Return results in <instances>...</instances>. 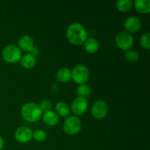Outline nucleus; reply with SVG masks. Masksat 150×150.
I'll return each mask as SVG.
<instances>
[{
  "label": "nucleus",
  "mask_w": 150,
  "mask_h": 150,
  "mask_svg": "<svg viewBox=\"0 0 150 150\" xmlns=\"http://www.w3.org/2000/svg\"><path fill=\"white\" fill-rule=\"evenodd\" d=\"M125 57L130 62L135 63L139 60V54L137 51L134 50H128L125 54Z\"/></svg>",
  "instance_id": "nucleus-20"
},
{
  "label": "nucleus",
  "mask_w": 150,
  "mask_h": 150,
  "mask_svg": "<svg viewBox=\"0 0 150 150\" xmlns=\"http://www.w3.org/2000/svg\"><path fill=\"white\" fill-rule=\"evenodd\" d=\"M32 138L38 142H43L47 139V133L42 130H37L33 132Z\"/></svg>",
  "instance_id": "nucleus-21"
},
{
  "label": "nucleus",
  "mask_w": 150,
  "mask_h": 150,
  "mask_svg": "<svg viewBox=\"0 0 150 150\" xmlns=\"http://www.w3.org/2000/svg\"><path fill=\"white\" fill-rule=\"evenodd\" d=\"M40 108L42 110V112H45V111H49L51 110V108H52V103L49 100H42L40 102L39 105Z\"/></svg>",
  "instance_id": "nucleus-23"
},
{
  "label": "nucleus",
  "mask_w": 150,
  "mask_h": 150,
  "mask_svg": "<svg viewBox=\"0 0 150 150\" xmlns=\"http://www.w3.org/2000/svg\"><path fill=\"white\" fill-rule=\"evenodd\" d=\"M115 43L120 49L127 51L133 47L134 44V38L131 34L127 33L125 31L120 32L116 35Z\"/></svg>",
  "instance_id": "nucleus-6"
},
{
  "label": "nucleus",
  "mask_w": 150,
  "mask_h": 150,
  "mask_svg": "<svg viewBox=\"0 0 150 150\" xmlns=\"http://www.w3.org/2000/svg\"><path fill=\"white\" fill-rule=\"evenodd\" d=\"M55 112L59 117H67L70 113V107L66 103L58 102L55 105Z\"/></svg>",
  "instance_id": "nucleus-17"
},
{
  "label": "nucleus",
  "mask_w": 150,
  "mask_h": 150,
  "mask_svg": "<svg viewBox=\"0 0 150 150\" xmlns=\"http://www.w3.org/2000/svg\"><path fill=\"white\" fill-rule=\"evenodd\" d=\"M150 34L149 32L142 35L140 38V44L144 49L149 50L150 48Z\"/></svg>",
  "instance_id": "nucleus-22"
},
{
  "label": "nucleus",
  "mask_w": 150,
  "mask_h": 150,
  "mask_svg": "<svg viewBox=\"0 0 150 150\" xmlns=\"http://www.w3.org/2000/svg\"><path fill=\"white\" fill-rule=\"evenodd\" d=\"M133 4L138 13L141 14H149L150 13V1L149 0H135Z\"/></svg>",
  "instance_id": "nucleus-14"
},
{
  "label": "nucleus",
  "mask_w": 150,
  "mask_h": 150,
  "mask_svg": "<svg viewBox=\"0 0 150 150\" xmlns=\"http://www.w3.org/2000/svg\"><path fill=\"white\" fill-rule=\"evenodd\" d=\"M81 121L76 116H70L66 117L63 125V130L66 134L74 136L79 133L81 130Z\"/></svg>",
  "instance_id": "nucleus-4"
},
{
  "label": "nucleus",
  "mask_w": 150,
  "mask_h": 150,
  "mask_svg": "<svg viewBox=\"0 0 150 150\" xmlns=\"http://www.w3.org/2000/svg\"><path fill=\"white\" fill-rule=\"evenodd\" d=\"M18 47L21 51L30 53L35 47L33 38L29 35H23L18 41Z\"/></svg>",
  "instance_id": "nucleus-11"
},
{
  "label": "nucleus",
  "mask_w": 150,
  "mask_h": 150,
  "mask_svg": "<svg viewBox=\"0 0 150 150\" xmlns=\"http://www.w3.org/2000/svg\"><path fill=\"white\" fill-rule=\"evenodd\" d=\"M33 132L29 127L23 126L20 127L15 132V139L18 142L26 144L30 142L32 139Z\"/></svg>",
  "instance_id": "nucleus-9"
},
{
  "label": "nucleus",
  "mask_w": 150,
  "mask_h": 150,
  "mask_svg": "<svg viewBox=\"0 0 150 150\" xmlns=\"http://www.w3.org/2000/svg\"><path fill=\"white\" fill-rule=\"evenodd\" d=\"M88 101L87 100L83 98H79L77 97L75 100H73L72 102L70 108L73 114L76 117L77 116H81L84 114L88 108Z\"/></svg>",
  "instance_id": "nucleus-8"
},
{
  "label": "nucleus",
  "mask_w": 150,
  "mask_h": 150,
  "mask_svg": "<svg viewBox=\"0 0 150 150\" xmlns=\"http://www.w3.org/2000/svg\"><path fill=\"white\" fill-rule=\"evenodd\" d=\"M21 64L25 69H32L36 65L37 58L30 53H27L21 58Z\"/></svg>",
  "instance_id": "nucleus-13"
},
{
  "label": "nucleus",
  "mask_w": 150,
  "mask_h": 150,
  "mask_svg": "<svg viewBox=\"0 0 150 150\" xmlns=\"http://www.w3.org/2000/svg\"><path fill=\"white\" fill-rule=\"evenodd\" d=\"M42 119L45 125L51 127L57 125L59 122V117L57 115L55 111L52 110H49L42 113Z\"/></svg>",
  "instance_id": "nucleus-12"
},
{
  "label": "nucleus",
  "mask_w": 150,
  "mask_h": 150,
  "mask_svg": "<svg viewBox=\"0 0 150 150\" xmlns=\"http://www.w3.org/2000/svg\"><path fill=\"white\" fill-rule=\"evenodd\" d=\"M124 28L127 33H136L142 28V21L136 16H130L125 21Z\"/></svg>",
  "instance_id": "nucleus-10"
},
{
  "label": "nucleus",
  "mask_w": 150,
  "mask_h": 150,
  "mask_svg": "<svg viewBox=\"0 0 150 150\" xmlns=\"http://www.w3.org/2000/svg\"><path fill=\"white\" fill-rule=\"evenodd\" d=\"M1 57L6 62L16 63L21 60L22 57L21 51L17 45L10 44L4 47L2 50Z\"/></svg>",
  "instance_id": "nucleus-3"
},
{
  "label": "nucleus",
  "mask_w": 150,
  "mask_h": 150,
  "mask_svg": "<svg viewBox=\"0 0 150 150\" xmlns=\"http://www.w3.org/2000/svg\"><path fill=\"white\" fill-rule=\"evenodd\" d=\"M4 140H3L2 137L0 136V150H1L3 148H4Z\"/></svg>",
  "instance_id": "nucleus-24"
},
{
  "label": "nucleus",
  "mask_w": 150,
  "mask_h": 150,
  "mask_svg": "<svg viewBox=\"0 0 150 150\" xmlns=\"http://www.w3.org/2000/svg\"><path fill=\"white\" fill-rule=\"evenodd\" d=\"M83 45L85 51L89 54H95L99 48V42L93 38H87Z\"/></svg>",
  "instance_id": "nucleus-16"
},
{
  "label": "nucleus",
  "mask_w": 150,
  "mask_h": 150,
  "mask_svg": "<svg viewBox=\"0 0 150 150\" xmlns=\"http://www.w3.org/2000/svg\"><path fill=\"white\" fill-rule=\"evenodd\" d=\"M57 79L61 83H67L72 79L71 70L67 67H61L57 72Z\"/></svg>",
  "instance_id": "nucleus-15"
},
{
  "label": "nucleus",
  "mask_w": 150,
  "mask_h": 150,
  "mask_svg": "<svg viewBox=\"0 0 150 150\" xmlns=\"http://www.w3.org/2000/svg\"><path fill=\"white\" fill-rule=\"evenodd\" d=\"M66 38L73 45H83L87 39V32L84 26L80 23H73L67 28Z\"/></svg>",
  "instance_id": "nucleus-1"
},
{
  "label": "nucleus",
  "mask_w": 150,
  "mask_h": 150,
  "mask_svg": "<svg viewBox=\"0 0 150 150\" xmlns=\"http://www.w3.org/2000/svg\"><path fill=\"white\" fill-rule=\"evenodd\" d=\"M108 107L106 103L103 100L95 101L92 106L91 114L96 120H103L108 114Z\"/></svg>",
  "instance_id": "nucleus-7"
},
{
  "label": "nucleus",
  "mask_w": 150,
  "mask_h": 150,
  "mask_svg": "<svg viewBox=\"0 0 150 150\" xmlns=\"http://www.w3.org/2000/svg\"><path fill=\"white\" fill-rule=\"evenodd\" d=\"M42 110L39 105L35 103H27L22 106L21 115L24 120L29 122H36L42 118Z\"/></svg>",
  "instance_id": "nucleus-2"
},
{
  "label": "nucleus",
  "mask_w": 150,
  "mask_h": 150,
  "mask_svg": "<svg viewBox=\"0 0 150 150\" xmlns=\"http://www.w3.org/2000/svg\"><path fill=\"white\" fill-rule=\"evenodd\" d=\"M71 79L77 84H84L89 79V70L83 64H77L71 70Z\"/></svg>",
  "instance_id": "nucleus-5"
},
{
  "label": "nucleus",
  "mask_w": 150,
  "mask_h": 150,
  "mask_svg": "<svg viewBox=\"0 0 150 150\" xmlns=\"http://www.w3.org/2000/svg\"><path fill=\"white\" fill-rule=\"evenodd\" d=\"M133 4L131 0H119L116 3V7L120 13H127L133 7Z\"/></svg>",
  "instance_id": "nucleus-18"
},
{
  "label": "nucleus",
  "mask_w": 150,
  "mask_h": 150,
  "mask_svg": "<svg viewBox=\"0 0 150 150\" xmlns=\"http://www.w3.org/2000/svg\"><path fill=\"white\" fill-rule=\"evenodd\" d=\"M77 95L79 98H83L86 99L90 97L91 95V89L90 86L86 83L79 85L77 89Z\"/></svg>",
  "instance_id": "nucleus-19"
}]
</instances>
